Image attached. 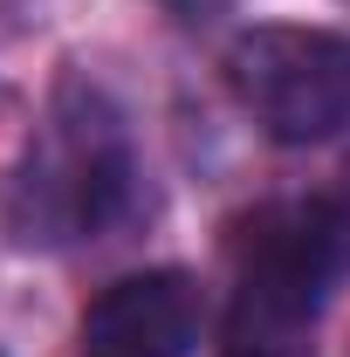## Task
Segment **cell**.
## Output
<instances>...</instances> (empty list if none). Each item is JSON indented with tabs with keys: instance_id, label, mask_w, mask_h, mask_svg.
Wrapping results in <instances>:
<instances>
[{
	"instance_id": "cell-3",
	"label": "cell",
	"mask_w": 350,
	"mask_h": 357,
	"mask_svg": "<svg viewBox=\"0 0 350 357\" xmlns=\"http://www.w3.org/2000/svg\"><path fill=\"white\" fill-rule=\"evenodd\" d=\"M227 83L282 144H323L350 124V42L330 28H248L227 48Z\"/></svg>"
},
{
	"instance_id": "cell-1",
	"label": "cell",
	"mask_w": 350,
	"mask_h": 357,
	"mask_svg": "<svg viewBox=\"0 0 350 357\" xmlns=\"http://www.w3.org/2000/svg\"><path fill=\"white\" fill-rule=\"evenodd\" d=\"M350 268L344 199H268L234 227L227 357H316L309 330Z\"/></svg>"
},
{
	"instance_id": "cell-2",
	"label": "cell",
	"mask_w": 350,
	"mask_h": 357,
	"mask_svg": "<svg viewBox=\"0 0 350 357\" xmlns=\"http://www.w3.org/2000/svg\"><path fill=\"white\" fill-rule=\"evenodd\" d=\"M131 185H137V165H131L124 110L89 76H62L48 96L42 131L28 137L14 185H7L14 234L42 241V248L89 241L131 206Z\"/></svg>"
},
{
	"instance_id": "cell-4",
	"label": "cell",
	"mask_w": 350,
	"mask_h": 357,
	"mask_svg": "<svg viewBox=\"0 0 350 357\" xmlns=\"http://www.w3.org/2000/svg\"><path fill=\"white\" fill-rule=\"evenodd\" d=\"M199 323H206L199 282L185 268H144L110 282L83 310L76 357H192Z\"/></svg>"
}]
</instances>
